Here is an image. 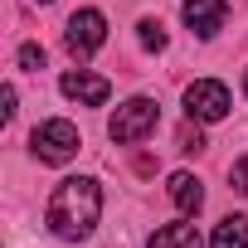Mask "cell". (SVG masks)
<instances>
[{"instance_id": "6da1fadb", "label": "cell", "mask_w": 248, "mask_h": 248, "mask_svg": "<svg viewBox=\"0 0 248 248\" xmlns=\"http://www.w3.org/2000/svg\"><path fill=\"white\" fill-rule=\"evenodd\" d=\"M97 214H102V190H97L93 175H68V180H59V190H54V200H49V209H44L49 229H54L59 238H68V243L88 238L93 224H97Z\"/></svg>"}, {"instance_id": "7a4b0ae2", "label": "cell", "mask_w": 248, "mask_h": 248, "mask_svg": "<svg viewBox=\"0 0 248 248\" xmlns=\"http://www.w3.org/2000/svg\"><path fill=\"white\" fill-rule=\"evenodd\" d=\"M156 122H161V107H156L151 97H132V102H122V107L112 112L107 137H112L117 146H137V141H146V137L156 132Z\"/></svg>"}, {"instance_id": "3957f363", "label": "cell", "mask_w": 248, "mask_h": 248, "mask_svg": "<svg viewBox=\"0 0 248 248\" xmlns=\"http://www.w3.org/2000/svg\"><path fill=\"white\" fill-rule=\"evenodd\" d=\"M30 146H34V156H39L44 166H63V161H73V156H78L83 137H78V127H73V122L49 117V122H39V127H34Z\"/></svg>"}, {"instance_id": "277c9868", "label": "cell", "mask_w": 248, "mask_h": 248, "mask_svg": "<svg viewBox=\"0 0 248 248\" xmlns=\"http://www.w3.org/2000/svg\"><path fill=\"white\" fill-rule=\"evenodd\" d=\"M63 44H68L73 59H93V54L107 44V20H102V10H78V15L68 20Z\"/></svg>"}, {"instance_id": "5b68a950", "label": "cell", "mask_w": 248, "mask_h": 248, "mask_svg": "<svg viewBox=\"0 0 248 248\" xmlns=\"http://www.w3.org/2000/svg\"><path fill=\"white\" fill-rule=\"evenodd\" d=\"M229 107H233V102H229V88L214 83V78H200V83L185 88V112H190L195 122H224Z\"/></svg>"}, {"instance_id": "8992f818", "label": "cell", "mask_w": 248, "mask_h": 248, "mask_svg": "<svg viewBox=\"0 0 248 248\" xmlns=\"http://www.w3.org/2000/svg\"><path fill=\"white\" fill-rule=\"evenodd\" d=\"M63 97H73V102H83V107H102L107 102V93H112V83L107 78H97V73H83V68H73V73H63Z\"/></svg>"}, {"instance_id": "52a82bcc", "label": "cell", "mask_w": 248, "mask_h": 248, "mask_svg": "<svg viewBox=\"0 0 248 248\" xmlns=\"http://www.w3.org/2000/svg\"><path fill=\"white\" fill-rule=\"evenodd\" d=\"M185 25L200 34V39H214L219 34V25H224V15H229V0H185Z\"/></svg>"}, {"instance_id": "ba28073f", "label": "cell", "mask_w": 248, "mask_h": 248, "mask_svg": "<svg viewBox=\"0 0 248 248\" xmlns=\"http://www.w3.org/2000/svg\"><path fill=\"white\" fill-rule=\"evenodd\" d=\"M146 248H204V238H200V229H195L190 219H180V224H166V229H156Z\"/></svg>"}, {"instance_id": "9c48e42d", "label": "cell", "mask_w": 248, "mask_h": 248, "mask_svg": "<svg viewBox=\"0 0 248 248\" xmlns=\"http://www.w3.org/2000/svg\"><path fill=\"white\" fill-rule=\"evenodd\" d=\"M170 200L180 204V214H200V204H204V185H200L190 170H175V175H170Z\"/></svg>"}, {"instance_id": "30bf717a", "label": "cell", "mask_w": 248, "mask_h": 248, "mask_svg": "<svg viewBox=\"0 0 248 248\" xmlns=\"http://www.w3.org/2000/svg\"><path fill=\"white\" fill-rule=\"evenodd\" d=\"M209 248H248V219H243V214L219 219V229H214Z\"/></svg>"}, {"instance_id": "8fae6325", "label": "cell", "mask_w": 248, "mask_h": 248, "mask_svg": "<svg viewBox=\"0 0 248 248\" xmlns=\"http://www.w3.org/2000/svg\"><path fill=\"white\" fill-rule=\"evenodd\" d=\"M137 30H141V49H151V54L166 49V30H161V20H141Z\"/></svg>"}, {"instance_id": "7c38bea8", "label": "cell", "mask_w": 248, "mask_h": 248, "mask_svg": "<svg viewBox=\"0 0 248 248\" xmlns=\"http://www.w3.org/2000/svg\"><path fill=\"white\" fill-rule=\"evenodd\" d=\"M229 185H233L238 195H248V156H238V161L229 166Z\"/></svg>"}, {"instance_id": "4fadbf2b", "label": "cell", "mask_w": 248, "mask_h": 248, "mask_svg": "<svg viewBox=\"0 0 248 248\" xmlns=\"http://www.w3.org/2000/svg\"><path fill=\"white\" fill-rule=\"evenodd\" d=\"M20 68L39 73V68H44V49H39V44H25V49H20Z\"/></svg>"}, {"instance_id": "5bb4252c", "label": "cell", "mask_w": 248, "mask_h": 248, "mask_svg": "<svg viewBox=\"0 0 248 248\" xmlns=\"http://www.w3.org/2000/svg\"><path fill=\"white\" fill-rule=\"evenodd\" d=\"M200 146H204V137H200L195 127H185V132H180V151H200Z\"/></svg>"}, {"instance_id": "9a60e30c", "label": "cell", "mask_w": 248, "mask_h": 248, "mask_svg": "<svg viewBox=\"0 0 248 248\" xmlns=\"http://www.w3.org/2000/svg\"><path fill=\"white\" fill-rule=\"evenodd\" d=\"M243 88H248V73H243Z\"/></svg>"}, {"instance_id": "2e32d148", "label": "cell", "mask_w": 248, "mask_h": 248, "mask_svg": "<svg viewBox=\"0 0 248 248\" xmlns=\"http://www.w3.org/2000/svg\"><path fill=\"white\" fill-rule=\"evenodd\" d=\"M39 5H49V0H39Z\"/></svg>"}]
</instances>
